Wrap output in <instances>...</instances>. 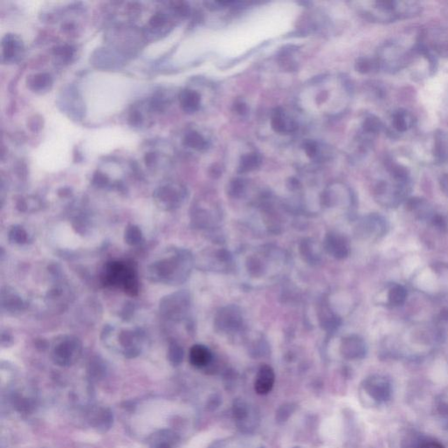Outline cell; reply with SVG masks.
Listing matches in <instances>:
<instances>
[{"instance_id":"1","label":"cell","mask_w":448,"mask_h":448,"mask_svg":"<svg viewBox=\"0 0 448 448\" xmlns=\"http://www.w3.org/2000/svg\"><path fill=\"white\" fill-rule=\"evenodd\" d=\"M193 257L181 248L168 249L146 269V277L152 283L177 286L184 283L191 272Z\"/></svg>"},{"instance_id":"2","label":"cell","mask_w":448,"mask_h":448,"mask_svg":"<svg viewBox=\"0 0 448 448\" xmlns=\"http://www.w3.org/2000/svg\"><path fill=\"white\" fill-rule=\"evenodd\" d=\"M103 281L105 286L122 288L130 296H136L139 290L137 271L126 262L112 261L106 264Z\"/></svg>"},{"instance_id":"3","label":"cell","mask_w":448,"mask_h":448,"mask_svg":"<svg viewBox=\"0 0 448 448\" xmlns=\"http://www.w3.org/2000/svg\"><path fill=\"white\" fill-rule=\"evenodd\" d=\"M102 340L106 345H113L116 341L118 349H121L127 357H135L141 352L145 340V334L141 329H123L119 332L112 326H105L101 335Z\"/></svg>"},{"instance_id":"4","label":"cell","mask_w":448,"mask_h":448,"mask_svg":"<svg viewBox=\"0 0 448 448\" xmlns=\"http://www.w3.org/2000/svg\"><path fill=\"white\" fill-rule=\"evenodd\" d=\"M410 60L411 54L395 42H387L382 46L376 59L378 69H383L390 74H394L406 68Z\"/></svg>"},{"instance_id":"5","label":"cell","mask_w":448,"mask_h":448,"mask_svg":"<svg viewBox=\"0 0 448 448\" xmlns=\"http://www.w3.org/2000/svg\"><path fill=\"white\" fill-rule=\"evenodd\" d=\"M187 198V189L177 182H164L156 188L153 199L163 211H173L183 204Z\"/></svg>"},{"instance_id":"6","label":"cell","mask_w":448,"mask_h":448,"mask_svg":"<svg viewBox=\"0 0 448 448\" xmlns=\"http://www.w3.org/2000/svg\"><path fill=\"white\" fill-rule=\"evenodd\" d=\"M189 307V298L184 292H178L164 297L159 303V312L163 318L169 322H181Z\"/></svg>"},{"instance_id":"7","label":"cell","mask_w":448,"mask_h":448,"mask_svg":"<svg viewBox=\"0 0 448 448\" xmlns=\"http://www.w3.org/2000/svg\"><path fill=\"white\" fill-rule=\"evenodd\" d=\"M82 349V342L77 337L64 336L54 345L53 357L59 365H70L78 360Z\"/></svg>"},{"instance_id":"8","label":"cell","mask_w":448,"mask_h":448,"mask_svg":"<svg viewBox=\"0 0 448 448\" xmlns=\"http://www.w3.org/2000/svg\"><path fill=\"white\" fill-rule=\"evenodd\" d=\"M25 304L21 297L10 287L1 292V310L8 315H20L25 310Z\"/></svg>"},{"instance_id":"9","label":"cell","mask_w":448,"mask_h":448,"mask_svg":"<svg viewBox=\"0 0 448 448\" xmlns=\"http://www.w3.org/2000/svg\"><path fill=\"white\" fill-rule=\"evenodd\" d=\"M2 59L6 62H13L19 57L23 50L20 38L14 34H7L2 40Z\"/></svg>"},{"instance_id":"10","label":"cell","mask_w":448,"mask_h":448,"mask_svg":"<svg viewBox=\"0 0 448 448\" xmlns=\"http://www.w3.org/2000/svg\"><path fill=\"white\" fill-rule=\"evenodd\" d=\"M271 125L276 132L282 134L293 133L296 131V122L287 116L281 109H277L272 114Z\"/></svg>"},{"instance_id":"11","label":"cell","mask_w":448,"mask_h":448,"mask_svg":"<svg viewBox=\"0 0 448 448\" xmlns=\"http://www.w3.org/2000/svg\"><path fill=\"white\" fill-rule=\"evenodd\" d=\"M275 382V374L271 367L263 365L257 373L255 390L257 394L266 395L271 391Z\"/></svg>"},{"instance_id":"12","label":"cell","mask_w":448,"mask_h":448,"mask_svg":"<svg viewBox=\"0 0 448 448\" xmlns=\"http://www.w3.org/2000/svg\"><path fill=\"white\" fill-rule=\"evenodd\" d=\"M325 248L329 253L337 258H344L348 254L347 241L336 234H331L326 237Z\"/></svg>"},{"instance_id":"13","label":"cell","mask_w":448,"mask_h":448,"mask_svg":"<svg viewBox=\"0 0 448 448\" xmlns=\"http://www.w3.org/2000/svg\"><path fill=\"white\" fill-rule=\"evenodd\" d=\"M415 121V117L412 113L405 109H399L392 114L391 123L398 132L404 133L414 126Z\"/></svg>"},{"instance_id":"14","label":"cell","mask_w":448,"mask_h":448,"mask_svg":"<svg viewBox=\"0 0 448 448\" xmlns=\"http://www.w3.org/2000/svg\"><path fill=\"white\" fill-rule=\"evenodd\" d=\"M179 101L183 111L188 113L197 112L201 106V95L197 91L186 89L179 95Z\"/></svg>"},{"instance_id":"15","label":"cell","mask_w":448,"mask_h":448,"mask_svg":"<svg viewBox=\"0 0 448 448\" xmlns=\"http://www.w3.org/2000/svg\"><path fill=\"white\" fill-rule=\"evenodd\" d=\"M211 353L208 347L203 345H195L192 347L189 354V359L192 364L195 367H204L211 361Z\"/></svg>"},{"instance_id":"16","label":"cell","mask_w":448,"mask_h":448,"mask_svg":"<svg viewBox=\"0 0 448 448\" xmlns=\"http://www.w3.org/2000/svg\"><path fill=\"white\" fill-rule=\"evenodd\" d=\"M434 155L440 162L448 161V132L440 130L435 134Z\"/></svg>"},{"instance_id":"17","label":"cell","mask_w":448,"mask_h":448,"mask_svg":"<svg viewBox=\"0 0 448 448\" xmlns=\"http://www.w3.org/2000/svg\"><path fill=\"white\" fill-rule=\"evenodd\" d=\"M142 159L144 161L146 169L149 171L158 170L159 166L165 162V153L160 152L159 150L154 148H147V151L142 156Z\"/></svg>"},{"instance_id":"18","label":"cell","mask_w":448,"mask_h":448,"mask_svg":"<svg viewBox=\"0 0 448 448\" xmlns=\"http://www.w3.org/2000/svg\"><path fill=\"white\" fill-rule=\"evenodd\" d=\"M183 145L188 148L196 151H203L208 147V141L198 131L190 130L185 134L183 137Z\"/></svg>"},{"instance_id":"19","label":"cell","mask_w":448,"mask_h":448,"mask_svg":"<svg viewBox=\"0 0 448 448\" xmlns=\"http://www.w3.org/2000/svg\"><path fill=\"white\" fill-rule=\"evenodd\" d=\"M53 83V80L47 73H39L34 75L29 79V87L32 91H44L49 89Z\"/></svg>"},{"instance_id":"20","label":"cell","mask_w":448,"mask_h":448,"mask_svg":"<svg viewBox=\"0 0 448 448\" xmlns=\"http://www.w3.org/2000/svg\"><path fill=\"white\" fill-rule=\"evenodd\" d=\"M383 124L382 121L374 115H369L362 123L361 133L365 134L369 137H374L383 130Z\"/></svg>"},{"instance_id":"21","label":"cell","mask_w":448,"mask_h":448,"mask_svg":"<svg viewBox=\"0 0 448 448\" xmlns=\"http://www.w3.org/2000/svg\"><path fill=\"white\" fill-rule=\"evenodd\" d=\"M343 348L345 349V353H347V355L355 357L364 352V344L357 337H350L345 340Z\"/></svg>"},{"instance_id":"22","label":"cell","mask_w":448,"mask_h":448,"mask_svg":"<svg viewBox=\"0 0 448 448\" xmlns=\"http://www.w3.org/2000/svg\"><path fill=\"white\" fill-rule=\"evenodd\" d=\"M143 240L141 228L135 224H130L124 230V241L128 245H138Z\"/></svg>"},{"instance_id":"23","label":"cell","mask_w":448,"mask_h":448,"mask_svg":"<svg viewBox=\"0 0 448 448\" xmlns=\"http://www.w3.org/2000/svg\"><path fill=\"white\" fill-rule=\"evenodd\" d=\"M261 157L256 152L248 153L246 155L242 156L239 170L241 173H246L249 171L254 170L257 167L260 166Z\"/></svg>"},{"instance_id":"24","label":"cell","mask_w":448,"mask_h":448,"mask_svg":"<svg viewBox=\"0 0 448 448\" xmlns=\"http://www.w3.org/2000/svg\"><path fill=\"white\" fill-rule=\"evenodd\" d=\"M9 241L15 244H25L29 241V235L25 228L20 225L12 226L8 233Z\"/></svg>"},{"instance_id":"25","label":"cell","mask_w":448,"mask_h":448,"mask_svg":"<svg viewBox=\"0 0 448 448\" xmlns=\"http://www.w3.org/2000/svg\"><path fill=\"white\" fill-rule=\"evenodd\" d=\"M407 292L402 286H395L389 292V302L393 306H401L405 303Z\"/></svg>"},{"instance_id":"26","label":"cell","mask_w":448,"mask_h":448,"mask_svg":"<svg viewBox=\"0 0 448 448\" xmlns=\"http://www.w3.org/2000/svg\"><path fill=\"white\" fill-rule=\"evenodd\" d=\"M41 203L35 197H28L25 199H20L17 203V209L21 212L36 211L40 209Z\"/></svg>"},{"instance_id":"27","label":"cell","mask_w":448,"mask_h":448,"mask_svg":"<svg viewBox=\"0 0 448 448\" xmlns=\"http://www.w3.org/2000/svg\"><path fill=\"white\" fill-rule=\"evenodd\" d=\"M355 69L358 72L361 74H367V73L372 72L373 70L378 69L377 62L376 60H371V59L366 58V57H361L357 60V62L355 63Z\"/></svg>"},{"instance_id":"28","label":"cell","mask_w":448,"mask_h":448,"mask_svg":"<svg viewBox=\"0 0 448 448\" xmlns=\"http://www.w3.org/2000/svg\"><path fill=\"white\" fill-rule=\"evenodd\" d=\"M168 357H169L171 362L174 365L179 364L182 360L183 351L181 349V346L178 345L176 342H172L170 344L169 350H168Z\"/></svg>"},{"instance_id":"29","label":"cell","mask_w":448,"mask_h":448,"mask_svg":"<svg viewBox=\"0 0 448 448\" xmlns=\"http://www.w3.org/2000/svg\"><path fill=\"white\" fill-rule=\"evenodd\" d=\"M75 54V48L72 46L69 45H63V46H59L54 49V54L61 59L62 62H68L70 59L72 58L73 55Z\"/></svg>"},{"instance_id":"30","label":"cell","mask_w":448,"mask_h":448,"mask_svg":"<svg viewBox=\"0 0 448 448\" xmlns=\"http://www.w3.org/2000/svg\"><path fill=\"white\" fill-rule=\"evenodd\" d=\"M304 150L307 155L311 159H319V156L321 155V147L317 142L312 140L305 142Z\"/></svg>"},{"instance_id":"31","label":"cell","mask_w":448,"mask_h":448,"mask_svg":"<svg viewBox=\"0 0 448 448\" xmlns=\"http://www.w3.org/2000/svg\"><path fill=\"white\" fill-rule=\"evenodd\" d=\"M243 188H244V184H243V181H242L236 180V181H234V182L232 183L231 190L234 195L241 194V193L243 191Z\"/></svg>"},{"instance_id":"32","label":"cell","mask_w":448,"mask_h":448,"mask_svg":"<svg viewBox=\"0 0 448 448\" xmlns=\"http://www.w3.org/2000/svg\"><path fill=\"white\" fill-rule=\"evenodd\" d=\"M434 224L438 227V228H445L447 227V224H446V222H445L444 219L441 217V216H435L434 218Z\"/></svg>"},{"instance_id":"33","label":"cell","mask_w":448,"mask_h":448,"mask_svg":"<svg viewBox=\"0 0 448 448\" xmlns=\"http://www.w3.org/2000/svg\"><path fill=\"white\" fill-rule=\"evenodd\" d=\"M419 448H444L442 446H441L440 443H438V442H434V441H430V442H427V443H425V444L422 445L421 447Z\"/></svg>"},{"instance_id":"34","label":"cell","mask_w":448,"mask_h":448,"mask_svg":"<svg viewBox=\"0 0 448 448\" xmlns=\"http://www.w3.org/2000/svg\"><path fill=\"white\" fill-rule=\"evenodd\" d=\"M441 187L444 189L445 191L448 193V174H445L442 177L441 181Z\"/></svg>"},{"instance_id":"35","label":"cell","mask_w":448,"mask_h":448,"mask_svg":"<svg viewBox=\"0 0 448 448\" xmlns=\"http://www.w3.org/2000/svg\"><path fill=\"white\" fill-rule=\"evenodd\" d=\"M235 111L239 114H243V113H245L246 110V105L244 104H242V103H239V104H236L235 105Z\"/></svg>"}]
</instances>
